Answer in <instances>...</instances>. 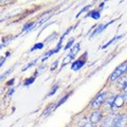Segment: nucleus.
I'll list each match as a JSON object with an SVG mask.
<instances>
[{
    "label": "nucleus",
    "instance_id": "1",
    "mask_svg": "<svg viewBox=\"0 0 127 127\" xmlns=\"http://www.w3.org/2000/svg\"><path fill=\"white\" fill-rule=\"evenodd\" d=\"M127 71V64H123V65H121L120 67H118V68L113 71V73L111 74L110 76V81H114V79H117L119 76H121V75L126 72Z\"/></svg>",
    "mask_w": 127,
    "mask_h": 127
},
{
    "label": "nucleus",
    "instance_id": "2",
    "mask_svg": "<svg viewBox=\"0 0 127 127\" xmlns=\"http://www.w3.org/2000/svg\"><path fill=\"white\" fill-rule=\"evenodd\" d=\"M126 123H127V116H125V114L118 116L117 114V117L114 119L111 127H124L126 125Z\"/></svg>",
    "mask_w": 127,
    "mask_h": 127
},
{
    "label": "nucleus",
    "instance_id": "3",
    "mask_svg": "<svg viewBox=\"0 0 127 127\" xmlns=\"http://www.w3.org/2000/svg\"><path fill=\"white\" fill-rule=\"evenodd\" d=\"M105 98H106V93L105 92L100 93L92 101V103H91V107H92V108H97V107H100L103 104V102L105 101Z\"/></svg>",
    "mask_w": 127,
    "mask_h": 127
},
{
    "label": "nucleus",
    "instance_id": "4",
    "mask_svg": "<svg viewBox=\"0 0 127 127\" xmlns=\"http://www.w3.org/2000/svg\"><path fill=\"white\" fill-rule=\"evenodd\" d=\"M123 103H124V98H123V96H121V95H119V96H116V100H114L113 104H112V109H118L120 108L121 106H123Z\"/></svg>",
    "mask_w": 127,
    "mask_h": 127
},
{
    "label": "nucleus",
    "instance_id": "5",
    "mask_svg": "<svg viewBox=\"0 0 127 127\" xmlns=\"http://www.w3.org/2000/svg\"><path fill=\"white\" fill-rule=\"evenodd\" d=\"M116 117H117V114H111V116L107 117L105 119L104 123L102 124V127H111V125H112V123L114 121V119H116Z\"/></svg>",
    "mask_w": 127,
    "mask_h": 127
},
{
    "label": "nucleus",
    "instance_id": "6",
    "mask_svg": "<svg viewBox=\"0 0 127 127\" xmlns=\"http://www.w3.org/2000/svg\"><path fill=\"white\" fill-rule=\"evenodd\" d=\"M101 118H102V113L100 112V111H94L90 117V122L91 123H97L101 120Z\"/></svg>",
    "mask_w": 127,
    "mask_h": 127
},
{
    "label": "nucleus",
    "instance_id": "7",
    "mask_svg": "<svg viewBox=\"0 0 127 127\" xmlns=\"http://www.w3.org/2000/svg\"><path fill=\"white\" fill-rule=\"evenodd\" d=\"M84 63H85V59H78V61H76V62H74L73 64H72V70H74V71H76V70H78V69H81L82 67H83V65H84Z\"/></svg>",
    "mask_w": 127,
    "mask_h": 127
},
{
    "label": "nucleus",
    "instance_id": "8",
    "mask_svg": "<svg viewBox=\"0 0 127 127\" xmlns=\"http://www.w3.org/2000/svg\"><path fill=\"white\" fill-rule=\"evenodd\" d=\"M110 23H112V21H110V22H108V23H107V25H103V26H100V27H98V28H97V29H96V30H95V31L93 32L92 36H93V35H95V34H97V33H100V32H102V31H103V30H104V29H106V28H107V27H108V26L110 25Z\"/></svg>",
    "mask_w": 127,
    "mask_h": 127
},
{
    "label": "nucleus",
    "instance_id": "9",
    "mask_svg": "<svg viewBox=\"0 0 127 127\" xmlns=\"http://www.w3.org/2000/svg\"><path fill=\"white\" fill-rule=\"evenodd\" d=\"M78 50H79V43H76V45H74V46L72 47V49H71L70 55H72V56L76 55V53L78 52Z\"/></svg>",
    "mask_w": 127,
    "mask_h": 127
},
{
    "label": "nucleus",
    "instance_id": "10",
    "mask_svg": "<svg viewBox=\"0 0 127 127\" xmlns=\"http://www.w3.org/2000/svg\"><path fill=\"white\" fill-rule=\"evenodd\" d=\"M72 58H73V56H72V55H70V54H69L68 56H67L65 59H64V62H63V67L65 66V65H67V64H68V63H69V62H70Z\"/></svg>",
    "mask_w": 127,
    "mask_h": 127
},
{
    "label": "nucleus",
    "instance_id": "11",
    "mask_svg": "<svg viewBox=\"0 0 127 127\" xmlns=\"http://www.w3.org/2000/svg\"><path fill=\"white\" fill-rule=\"evenodd\" d=\"M42 46H43L42 43H37V45H35V46H34V48H32L31 51H34L35 49H41Z\"/></svg>",
    "mask_w": 127,
    "mask_h": 127
},
{
    "label": "nucleus",
    "instance_id": "12",
    "mask_svg": "<svg viewBox=\"0 0 127 127\" xmlns=\"http://www.w3.org/2000/svg\"><path fill=\"white\" fill-rule=\"evenodd\" d=\"M121 37H122V36H119V37H114V38L112 39V40H110V41H109L108 43H106V45H105L104 47H103V48H106V47H108V46L110 45V43H112V42H113L114 40H117V39H119V38H121Z\"/></svg>",
    "mask_w": 127,
    "mask_h": 127
},
{
    "label": "nucleus",
    "instance_id": "13",
    "mask_svg": "<svg viewBox=\"0 0 127 127\" xmlns=\"http://www.w3.org/2000/svg\"><path fill=\"white\" fill-rule=\"evenodd\" d=\"M92 13H93V14H90V16H92L94 19L100 18V14H98V13H96V12H92Z\"/></svg>",
    "mask_w": 127,
    "mask_h": 127
},
{
    "label": "nucleus",
    "instance_id": "14",
    "mask_svg": "<svg viewBox=\"0 0 127 127\" xmlns=\"http://www.w3.org/2000/svg\"><path fill=\"white\" fill-rule=\"evenodd\" d=\"M123 98H124V100H127V85H126V87L124 88V92H123Z\"/></svg>",
    "mask_w": 127,
    "mask_h": 127
},
{
    "label": "nucleus",
    "instance_id": "15",
    "mask_svg": "<svg viewBox=\"0 0 127 127\" xmlns=\"http://www.w3.org/2000/svg\"><path fill=\"white\" fill-rule=\"evenodd\" d=\"M35 63H36V59H35V61H33V62H31V63H30V64H29V65H28V66H27V67H25V68H23V71H25V70H27L28 68H30V67H32V66H33V65H34V64H35Z\"/></svg>",
    "mask_w": 127,
    "mask_h": 127
},
{
    "label": "nucleus",
    "instance_id": "16",
    "mask_svg": "<svg viewBox=\"0 0 127 127\" xmlns=\"http://www.w3.org/2000/svg\"><path fill=\"white\" fill-rule=\"evenodd\" d=\"M34 78H35V76H33V77H31V78H29V79H28V82H26V86H28L29 84H31V83H33Z\"/></svg>",
    "mask_w": 127,
    "mask_h": 127
},
{
    "label": "nucleus",
    "instance_id": "17",
    "mask_svg": "<svg viewBox=\"0 0 127 127\" xmlns=\"http://www.w3.org/2000/svg\"><path fill=\"white\" fill-rule=\"evenodd\" d=\"M72 42H73V39H72V40H70V41L68 42V45L66 46V48H65V49H68V48H70V46L72 45Z\"/></svg>",
    "mask_w": 127,
    "mask_h": 127
},
{
    "label": "nucleus",
    "instance_id": "18",
    "mask_svg": "<svg viewBox=\"0 0 127 127\" xmlns=\"http://www.w3.org/2000/svg\"><path fill=\"white\" fill-rule=\"evenodd\" d=\"M34 25H33V23H30V25H27L25 28H23V30H27L28 29V28H32V27H33Z\"/></svg>",
    "mask_w": 127,
    "mask_h": 127
},
{
    "label": "nucleus",
    "instance_id": "19",
    "mask_svg": "<svg viewBox=\"0 0 127 127\" xmlns=\"http://www.w3.org/2000/svg\"><path fill=\"white\" fill-rule=\"evenodd\" d=\"M57 88H58V86H55V87H54V88H53V90H52V92H51V93H50V95H51V94H53V93L55 92V91H56V90H57Z\"/></svg>",
    "mask_w": 127,
    "mask_h": 127
},
{
    "label": "nucleus",
    "instance_id": "20",
    "mask_svg": "<svg viewBox=\"0 0 127 127\" xmlns=\"http://www.w3.org/2000/svg\"><path fill=\"white\" fill-rule=\"evenodd\" d=\"M85 127H93V125L91 124V123H88V124H86Z\"/></svg>",
    "mask_w": 127,
    "mask_h": 127
},
{
    "label": "nucleus",
    "instance_id": "21",
    "mask_svg": "<svg viewBox=\"0 0 127 127\" xmlns=\"http://www.w3.org/2000/svg\"><path fill=\"white\" fill-rule=\"evenodd\" d=\"M126 72H127V71H126Z\"/></svg>",
    "mask_w": 127,
    "mask_h": 127
}]
</instances>
